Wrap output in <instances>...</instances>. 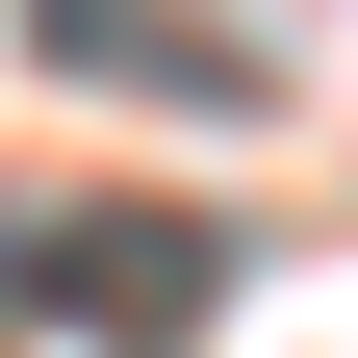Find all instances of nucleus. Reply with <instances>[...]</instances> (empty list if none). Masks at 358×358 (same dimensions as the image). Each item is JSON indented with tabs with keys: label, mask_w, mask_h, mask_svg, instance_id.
<instances>
[{
	"label": "nucleus",
	"mask_w": 358,
	"mask_h": 358,
	"mask_svg": "<svg viewBox=\"0 0 358 358\" xmlns=\"http://www.w3.org/2000/svg\"><path fill=\"white\" fill-rule=\"evenodd\" d=\"M0 307H52V333H103V358H179L231 307V231H205V205H0Z\"/></svg>",
	"instance_id": "f257e3e1"
},
{
	"label": "nucleus",
	"mask_w": 358,
	"mask_h": 358,
	"mask_svg": "<svg viewBox=\"0 0 358 358\" xmlns=\"http://www.w3.org/2000/svg\"><path fill=\"white\" fill-rule=\"evenodd\" d=\"M26 52L52 77H128V103H256V52L179 26V0H26Z\"/></svg>",
	"instance_id": "f03ea898"
}]
</instances>
